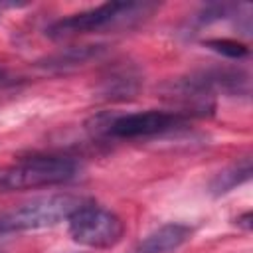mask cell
<instances>
[{
  "instance_id": "cell-8",
  "label": "cell",
  "mask_w": 253,
  "mask_h": 253,
  "mask_svg": "<svg viewBox=\"0 0 253 253\" xmlns=\"http://www.w3.org/2000/svg\"><path fill=\"white\" fill-rule=\"evenodd\" d=\"M251 172H253V168H251V158H243V160L231 164L229 168L217 172V174L211 178V182H210V192H211L213 196H223V194L231 192L233 188L245 184V182L251 178Z\"/></svg>"
},
{
  "instance_id": "cell-6",
  "label": "cell",
  "mask_w": 253,
  "mask_h": 253,
  "mask_svg": "<svg viewBox=\"0 0 253 253\" xmlns=\"http://www.w3.org/2000/svg\"><path fill=\"white\" fill-rule=\"evenodd\" d=\"M174 89L184 97H211L213 93L241 95L249 91V79L237 69H210L180 79Z\"/></svg>"
},
{
  "instance_id": "cell-10",
  "label": "cell",
  "mask_w": 253,
  "mask_h": 253,
  "mask_svg": "<svg viewBox=\"0 0 253 253\" xmlns=\"http://www.w3.org/2000/svg\"><path fill=\"white\" fill-rule=\"evenodd\" d=\"M206 45L210 49H213L215 53H221L229 59H243L249 55V47L237 40H227V38H221V40H208Z\"/></svg>"
},
{
  "instance_id": "cell-5",
  "label": "cell",
  "mask_w": 253,
  "mask_h": 253,
  "mask_svg": "<svg viewBox=\"0 0 253 253\" xmlns=\"http://www.w3.org/2000/svg\"><path fill=\"white\" fill-rule=\"evenodd\" d=\"M186 123V115L182 111H140L126 113L109 119L103 125V130L113 138H148L156 134L170 132Z\"/></svg>"
},
{
  "instance_id": "cell-1",
  "label": "cell",
  "mask_w": 253,
  "mask_h": 253,
  "mask_svg": "<svg viewBox=\"0 0 253 253\" xmlns=\"http://www.w3.org/2000/svg\"><path fill=\"white\" fill-rule=\"evenodd\" d=\"M154 4L146 2H105L101 6L65 16L45 28V36L51 40H67L91 32H101L113 26H125L154 10Z\"/></svg>"
},
{
  "instance_id": "cell-3",
  "label": "cell",
  "mask_w": 253,
  "mask_h": 253,
  "mask_svg": "<svg viewBox=\"0 0 253 253\" xmlns=\"http://www.w3.org/2000/svg\"><path fill=\"white\" fill-rule=\"evenodd\" d=\"M77 176V162L67 156H30L0 166V194L59 186Z\"/></svg>"
},
{
  "instance_id": "cell-12",
  "label": "cell",
  "mask_w": 253,
  "mask_h": 253,
  "mask_svg": "<svg viewBox=\"0 0 253 253\" xmlns=\"http://www.w3.org/2000/svg\"><path fill=\"white\" fill-rule=\"evenodd\" d=\"M4 79H6V71H4V69H2V67H0V83H2V81H4Z\"/></svg>"
},
{
  "instance_id": "cell-2",
  "label": "cell",
  "mask_w": 253,
  "mask_h": 253,
  "mask_svg": "<svg viewBox=\"0 0 253 253\" xmlns=\"http://www.w3.org/2000/svg\"><path fill=\"white\" fill-rule=\"evenodd\" d=\"M83 204H87V200L73 194H51L34 198L12 210L0 211V235L57 225L63 219L67 221L69 215Z\"/></svg>"
},
{
  "instance_id": "cell-9",
  "label": "cell",
  "mask_w": 253,
  "mask_h": 253,
  "mask_svg": "<svg viewBox=\"0 0 253 253\" xmlns=\"http://www.w3.org/2000/svg\"><path fill=\"white\" fill-rule=\"evenodd\" d=\"M103 51V45H79V47H67L63 51H57L55 55L43 59V67L47 69H65V67H73V65H81L89 59H95L99 53Z\"/></svg>"
},
{
  "instance_id": "cell-7",
  "label": "cell",
  "mask_w": 253,
  "mask_h": 253,
  "mask_svg": "<svg viewBox=\"0 0 253 253\" xmlns=\"http://www.w3.org/2000/svg\"><path fill=\"white\" fill-rule=\"evenodd\" d=\"M192 235V227L186 223H164L152 233H148L132 253H172L180 249Z\"/></svg>"
},
{
  "instance_id": "cell-4",
  "label": "cell",
  "mask_w": 253,
  "mask_h": 253,
  "mask_svg": "<svg viewBox=\"0 0 253 253\" xmlns=\"http://www.w3.org/2000/svg\"><path fill=\"white\" fill-rule=\"evenodd\" d=\"M67 231L79 245L91 249H111L121 243L125 223L115 211L87 202L69 215Z\"/></svg>"
},
{
  "instance_id": "cell-11",
  "label": "cell",
  "mask_w": 253,
  "mask_h": 253,
  "mask_svg": "<svg viewBox=\"0 0 253 253\" xmlns=\"http://www.w3.org/2000/svg\"><path fill=\"white\" fill-rule=\"evenodd\" d=\"M235 221H237V225H241L245 231H249V229H251V211H245V213L239 215Z\"/></svg>"
}]
</instances>
